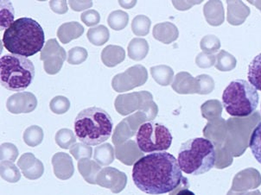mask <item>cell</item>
I'll list each match as a JSON object with an SVG mask.
<instances>
[{
	"label": "cell",
	"instance_id": "d6986e66",
	"mask_svg": "<svg viewBox=\"0 0 261 195\" xmlns=\"http://www.w3.org/2000/svg\"><path fill=\"white\" fill-rule=\"evenodd\" d=\"M78 170L88 183L94 185L96 184L97 176L100 172L101 168L96 161L84 158L78 161Z\"/></svg>",
	"mask_w": 261,
	"mask_h": 195
},
{
	"label": "cell",
	"instance_id": "83f0119b",
	"mask_svg": "<svg viewBox=\"0 0 261 195\" xmlns=\"http://www.w3.org/2000/svg\"><path fill=\"white\" fill-rule=\"evenodd\" d=\"M151 21L147 16L139 15L132 22V30L137 37H145L150 32Z\"/></svg>",
	"mask_w": 261,
	"mask_h": 195
},
{
	"label": "cell",
	"instance_id": "d6a6232c",
	"mask_svg": "<svg viewBox=\"0 0 261 195\" xmlns=\"http://www.w3.org/2000/svg\"><path fill=\"white\" fill-rule=\"evenodd\" d=\"M69 152L75 160L80 161L82 159L91 158L93 149L90 145H85L83 143H75L69 149Z\"/></svg>",
	"mask_w": 261,
	"mask_h": 195
},
{
	"label": "cell",
	"instance_id": "5bb4252c",
	"mask_svg": "<svg viewBox=\"0 0 261 195\" xmlns=\"http://www.w3.org/2000/svg\"><path fill=\"white\" fill-rule=\"evenodd\" d=\"M17 166L23 176L29 180H37L44 172L43 162L36 158L32 153L23 154L17 161Z\"/></svg>",
	"mask_w": 261,
	"mask_h": 195
},
{
	"label": "cell",
	"instance_id": "6da1fadb",
	"mask_svg": "<svg viewBox=\"0 0 261 195\" xmlns=\"http://www.w3.org/2000/svg\"><path fill=\"white\" fill-rule=\"evenodd\" d=\"M182 179L178 161L165 151L143 156L134 164L133 169L135 186L148 194L171 192L178 187Z\"/></svg>",
	"mask_w": 261,
	"mask_h": 195
},
{
	"label": "cell",
	"instance_id": "ab89813d",
	"mask_svg": "<svg viewBox=\"0 0 261 195\" xmlns=\"http://www.w3.org/2000/svg\"><path fill=\"white\" fill-rule=\"evenodd\" d=\"M119 3L124 8L130 9L136 5L137 1H119Z\"/></svg>",
	"mask_w": 261,
	"mask_h": 195
},
{
	"label": "cell",
	"instance_id": "4316f807",
	"mask_svg": "<svg viewBox=\"0 0 261 195\" xmlns=\"http://www.w3.org/2000/svg\"><path fill=\"white\" fill-rule=\"evenodd\" d=\"M43 140V130L37 125H32L23 132V141L30 147H37Z\"/></svg>",
	"mask_w": 261,
	"mask_h": 195
},
{
	"label": "cell",
	"instance_id": "8d00e7d4",
	"mask_svg": "<svg viewBox=\"0 0 261 195\" xmlns=\"http://www.w3.org/2000/svg\"><path fill=\"white\" fill-rule=\"evenodd\" d=\"M81 19L87 26L96 25L100 21V16L99 12L95 10H88L83 12L81 16Z\"/></svg>",
	"mask_w": 261,
	"mask_h": 195
},
{
	"label": "cell",
	"instance_id": "1f68e13d",
	"mask_svg": "<svg viewBox=\"0 0 261 195\" xmlns=\"http://www.w3.org/2000/svg\"><path fill=\"white\" fill-rule=\"evenodd\" d=\"M14 22V12L12 4L9 1H1V30H7Z\"/></svg>",
	"mask_w": 261,
	"mask_h": 195
},
{
	"label": "cell",
	"instance_id": "e0dca14e",
	"mask_svg": "<svg viewBox=\"0 0 261 195\" xmlns=\"http://www.w3.org/2000/svg\"><path fill=\"white\" fill-rule=\"evenodd\" d=\"M84 33V27L77 22H69L60 26L57 31V37L61 43L67 44L72 40L77 39Z\"/></svg>",
	"mask_w": 261,
	"mask_h": 195
},
{
	"label": "cell",
	"instance_id": "cb8c5ba5",
	"mask_svg": "<svg viewBox=\"0 0 261 195\" xmlns=\"http://www.w3.org/2000/svg\"><path fill=\"white\" fill-rule=\"evenodd\" d=\"M87 37L93 45L102 46L108 43L110 38V33L106 26L99 25L88 30Z\"/></svg>",
	"mask_w": 261,
	"mask_h": 195
},
{
	"label": "cell",
	"instance_id": "484cf974",
	"mask_svg": "<svg viewBox=\"0 0 261 195\" xmlns=\"http://www.w3.org/2000/svg\"><path fill=\"white\" fill-rule=\"evenodd\" d=\"M1 178L9 183H16L21 179L19 169L13 161H1Z\"/></svg>",
	"mask_w": 261,
	"mask_h": 195
},
{
	"label": "cell",
	"instance_id": "60d3db41",
	"mask_svg": "<svg viewBox=\"0 0 261 195\" xmlns=\"http://www.w3.org/2000/svg\"><path fill=\"white\" fill-rule=\"evenodd\" d=\"M175 195H196L192 191L188 189V188H182V189L179 190L178 192H176Z\"/></svg>",
	"mask_w": 261,
	"mask_h": 195
},
{
	"label": "cell",
	"instance_id": "836d02e7",
	"mask_svg": "<svg viewBox=\"0 0 261 195\" xmlns=\"http://www.w3.org/2000/svg\"><path fill=\"white\" fill-rule=\"evenodd\" d=\"M49 107L54 114H58V115L64 114L70 108V101L68 98L64 96L55 97L54 99H52L51 101L49 103Z\"/></svg>",
	"mask_w": 261,
	"mask_h": 195
},
{
	"label": "cell",
	"instance_id": "603a6c76",
	"mask_svg": "<svg viewBox=\"0 0 261 195\" xmlns=\"http://www.w3.org/2000/svg\"><path fill=\"white\" fill-rule=\"evenodd\" d=\"M247 79L251 85L261 92V53L256 55L250 63Z\"/></svg>",
	"mask_w": 261,
	"mask_h": 195
},
{
	"label": "cell",
	"instance_id": "f35d334b",
	"mask_svg": "<svg viewBox=\"0 0 261 195\" xmlns=\"http://www.w3.org/2000/svg\"><path fill=\"white\" fill-rule=\"evenodd\" d=\"M69 6L74 12H82L93 6V1H68Z\"/></svg>",
	"mask_w": 261,
	"mask_h": 195
},
{
	"label": "cell",
	"instance_id": "277c9868",
	"mask_svg": "<svg viewBox=\"0 0 261 195\" xmlns=\"http://www.w3.org/2000/svg\"><path fill=\"white\" fill-rule=\"evenodd\" d=\"M216 154L213 143L196 137L182 144L178 151L179 167L187 175L200 176L215 167Z\"/></svg>",
	"mask_w": 261,
	"mask_h": 195
},
{
	"label": "cell",
	"instance_id": "7a4b0ae2",
	"mask_svg": "<svg viewBox=\"0 0 261 195\" xmlns=\"http://www.w3.org/2000/svg\"><path fill=\"white\" fill-rule=\"evenodd\" d=\"M2 43L12 54L27 58L42 51L45 43V35L36 20L21 17L5 31Z\"/></svg>",
	"mask_w": 261,
	"mask_h": 195
},
{
	"label": "cell",
	"instance_id": "9c48e42d",
	"mask_svg": "<svg viewBox=\"0 0 261 195\" xmlns=\"http://www.w3.org/2000/svg\"><path fill=\"white\" fill-rule=\"evenodd\" d=\"M147 79V69L144 66L135 65L115 75L112 80V87L117 93H123L142 87Z\"/></svg>",
	"mask_w": 261,
	"mask_h": 195
},
{
	"label": "cell",
	"instance_id": "d4e9b609",
	"mask_svg": "<svg viewBox=\"0 0 261 195\" xmlns=\"http://www.w3.org/2000/svg\"><path fill=\"white\" fill-rule=\"evenodd\" d=\"M150 74L158 84L168 86L172 79L173 70L168 66L159 65L150 68Z\"/></svg>",
	"mask_w": 261,
	"mask_h": 195
},
{
	"label": "cell",
	"instance_id": "7c38bea8",
	"mask_svg": "<svg viewBox=\"0 0 261 195\" xmlns=\"http://www.w3.org/2000/svg\"><path fill=\"white\" fill-rule=\"evenodd\" d=\"M127 176L125 173L115 168H104L97 176L96 184L100 187L111 190L114 193H119L125 189Z\"/></svg>",
	"mask_w": 261,
	"mask_h": 195
},
{
	"label": "cell",
	"instance_id": "30bf717a",
	"mask_svg": "<svg viewBox=\"0 0 261 195\" xmlns=\"http://www.w3.org/2000/svg\"><path fill=\"white\" fill-rule=\"evenodd\" d=\"M67 58L65 49L61 47L57 39H49L41 51L40 60L43 62L44 71L54 75L59 73Z\"/></svg>",
	"mask_w": 261,
	"mask_h": 195
},
{
	"label": "cell",
	"instance_id": "8fae6325",
	"mask_svg": "<svg viewBox=\"0 0 261 195\" xmlns=\"http://www.w3.org/2000/svg\"><path fill=\"white\" fill-rule=\"evenodd\" d=\"M150 121L147 115L143 112H138L123 119L114 130L112 141L115 146L128 141L135 136L139 127L146 122Z\"/></svg>",
	"mask_w": 261,
	"mask_h": 195
},
{
	"label": "cell",
	"instance_id": "52a82bcc",
	"mask_svg": "<svg viewBox=\"0 0 261 195\" xmlns=\"http://www.w3.org/2000/svg\"><path fill=\"white\" fill-rule=\"evenodd\" d=\"M172 139V135L166 126L153 121L143 124L136 135L137 145L140 150L150 154L169 150Z\"/></svg>",
	"mask_w": 261,
	"mask_h": 195
},
{
	"label": "cell",
	"instance_id": "2e32d148",
	"mask_svg": "<svg viewBox=\"0 0 261 195\" xmlns=\"http://www.w3.org/2000/svg\"><path fill=\"white\" fill-rule=\"evenodd\" d=\"M52 165L55 176L63 181L71 178L74 173V163L71 156L64 152H58L52 157Z\"/></svg>",
	"mask_w": 261,
	"mask_h": 195
},
{
	"label": "cell",
	"instance_id": "4fadbf2b",
	"mask_svg": "<svg viewBox=\"0 0 261 195\" xmlns=\"http://www.w3.org/2000/svg\"><path fill=\"white\" fill-rule=\"evenodd\" d=\"M37 97L30 92L13 94L6 102L7 110L12 114H30L37 108Z\"/></svg>",
	"mask_w": 261,
	"mask_h": 195
},
{
	"label": "cell",
	"instance_id": "5b68a950",
	"mask_svg": "<svg viewBox=\"0 0 261 195\" xmlns=\"http://www.w3.org/2000/svg\"><path fill=\"white\" fill-rule=\"evenodd\" d=\"M259 102L258 90L245 79L229 83L222 94V105L230 116L244 118L253 114Z\"/></svg>",
	"mask_w": 261,
	"mask_h": 195
},
{
	"label": "cell",
	"instance_id": "ba28073f",
	"mask_svg": "<svg viewBox=\"0 0 261 195\" xmlns=\"http://www.w3.org/2000/svg\"><path fill=\"white\" fill-rule=\"evenodd\" d=\"M114 107L117 113L122 116L129 115L137 110L143 112L147 115L150 121H152L159 113V108L153 101L152 94L147 91L120 94L115 99Z\"/></svg>",
	"mask_w": 261,
	"mask_h": 195
},
{
	"label": "cell",
	"instance_id": "f1b7e54d",
	"mask_svg": "<svg viewBox=\"0 0 261 195\" xmlns=\"http://www.w3.org/2000/svg\"><path fill=\"white\" fill-rule=\"evenodd\" d=\"M129 16L127 13L120 10L111 12L108 17V23L113 30L119 32L127 26Z\"/></svg>",
	"mask_w": 261,
	"mask_h": 195
},
{
	"label": "cell",
	"instance_id": "f546056e",
	"mask_svg": "<svg viewBox=\"0 0 261 195\" xmlns=\"http://www.w3.org/2000/svg\"><path fill=\"white\" fill-rule=\"evenodd\" d=\"M249 148L254 158L261 164V122L253 129L250 136Z\"/></svg>",
	"mask_w": 261,
	"mask_h": 195
},
{
	"label": "cell",
	"instance_id": "d590c367",
	"mask_svg": "<svg viewBox=\"0 0 261 195\" xmlns=\"http://www.w3.org/2000/svg\"><path fill=\"white\" fill-rule=\"evenodd\" d=\"M1 161H13L17 160L18 156V150L16 145H12L11 143H5L1 145Z\"/></svg>",
	"mask_w": 261,
	"mask_h": 195
},
{
	"label": "cell",
	"instance_id": "8992f818",
	"mask_svg": "<svg viewBox=\"0 0 261 195\" xmlns=\"http://www.w3.org/2000/svg\"><path fill=\"white\" fill-rule=\"evenodd\" d=\"M1 85L7 90L23 92L35 78V66L26 57L5 54L0 59Z\"/></svg>",
	"mask_w": 261,
	"mask_h": 195
},
{
	"label": "cell",
	"instance_id": "ac0fdd59",
	"mask_svg": "<svg viewBox=\"0 0 261 195\" xmlns=\"http://www.w3.org/2000/svg\"><path fill=\"white\" fill-rule=\"evenodd\" d=\"M125 58V51L122 47L108 45L101 52V61L108 68H114L122 63Z\"/></svg>",
	"mask_w": 261,
	"mask_h": 195
},
{
	"label": "cell",
	"instance_id": "44dd1931",
	"mask_svg": "<svg viewBox=\"0 0 261 195\" xmlns=\"http://www.w3.org/2000/svg\"><path fill=\"white\" fill-rule=\"evenodd\" d=\"M149 44L144 38H134L128 44V57L134 61H142L149 52Z\"/></svg>",
	"mask_w": 261,
	"mask_h": 195
},
{
	"label": "cell",
	"instance_id": "ffe728a7",
	"mask_svg": "<svg viewBox=\"0 0 261 195\" xmlns=\"http://www.w3.org/2000/svg\"><path fill=\"white\" fill-rule=\"evenodd\" d=\"M152 34L155 39L168 44L176 39L178 33L173 24L170 23H162L154 26Z\"/></svg>",
	"mask_w": 261,
	"mask_h": 195
},
{
	"label": "cell",
	"instance_id": "e575fe53",
	"mask_svg": "<svg viewBox=\"0 0 261 195\" xmlns=\"http://www.w3.org/2000/svg\"><path fill=\"white\" fill-rule=\"evenodd\" d=\"M87 49L82 47H74L68 51V63L71 65H79L88 59Z\"/></svg>",
	"mask_w": 261,
	"mask_h": 195
},
{
	"label": "cell",
	"instance_id": "74e56055",
	"mask_svg": "<svg viewBox=\"0 0 261 195\" xmlns=\"http://www.w3.org/2000/svg\"><path fill=\"white\" fill-rule=\"evenodd\" d=\"M49 6L53 12L57 14H64L68 12L67 1H49Z\"/></svg>",
	"mask_w": 261,
	"mask_h": 195
},
{
	"label": "cell",
	"instance_id": "4dcf8cb0",
	"mask_svg": "<svg viewBox=\"0 0 261 195\" xmlns=\"http://www.w3.org/2000/svg\"><path fill=\"white\" fill-rule=\"evenodd\" d=\"M56 143L59 147L68 150L76 143V137L71 130L61 129L57 131L56 135Z\"/></svg>",
	"mask_w": 261,
	"mask_h": 195
},
{
	"label": "cell",
	"instance_id": "3957f363",
	"mask_svg": "<svg viewBox=\"0 0 261 195\" xmlns=\"http://www.w3.org/2000/svg\"><path fill=\"white\" fill-rule=\"evenodd\" d=\"M74 127L80 141L94 146L102 144L110 137L114 122L105 110L94 106L84 109L77 115Z\"/></svg>",
	"mask_w": 261,
	"mask_h": 195
},
{
	"label": "cell",
	"instance_id": "7402d4cb",
	"mask_svg": "<svg viewBox=\"0 0 261 195\" xmlns=\"http://www.w3.org/2000/svg\"><path fill=\"white\" fill-rule=\"evenodd\" d=\"M115 156L114 147L110 144H102L94 150V159L100 166H108L113 163Z\"/></svg>",
	"mask_w": 261,
	"mask_h": 195
},
{
	"label": "cell",
	"instance_id": "9a60e30c",
	"mask_svg": "<svg viewBox=\"0 0 261 195\" xmlns=\"http://www.w3.org/2000/svg\"><path fill=\"white\" fill-rule=\"evenodd\" d=\"M115 156L123 164L132 166L145 156L144 152L140 150L137 145V142L128 140L121 145L115 146Z\"/></svg>",
	"mask_w": 261,
	"mask_h": 195
}]
</instances>
